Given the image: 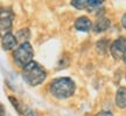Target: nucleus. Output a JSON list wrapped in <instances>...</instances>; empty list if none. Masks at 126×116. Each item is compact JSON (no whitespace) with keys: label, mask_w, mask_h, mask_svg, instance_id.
<instances>
[{"label":"nucleus","mask_w":126,"mask_h":116,"mask_svg":"<svg viewBox=\"0 0 126 116\" xmlns=\"http://www.w3.org/2000/svg\"><path fill=\"white\" fill-rule=\"evenodd\" d=\"M109 48V43H108V38H102L99 40V42H97L96 44V49L99 54H105L106 50Z\"/></svg>","instance_id":"9d476101"},{"label":"nucleus","mask_w":126,"mask_h":116,"mask_svg":"<svg viewBox=\"0 0 126 116\" xmlns=\"http://www.w3.org/2000/svg\"><path fill=\"white\" fill-rule=\"evenodd\" d=\"M33 56H34V50H33V46L28 42L21 43L13 52L14 62L16 63V65L21 66L22 69L26 65H28L29 63L33 62L32 60Z\"/></svg>","instance_id":"7ed1b4c3"},{"label":"nucleus","mask_w":126,"mask_h":116,"mask_svg":"<svg viewBox=\"0 0 126 116\" xmlns=\"http://www.w3.org/2000/svg\"><path fill=\"white\" fill-rule=\"evenodd\" d=\"M110 24H111V22H110V20L106 18H99L97 21H96V23H94V30L96 31V33H102V31H105L108 30L109 28H110Z\"/></svg>","instance_id":"1a4fd4ad"},{"label":"nucleus","mask_w":126,"mask_h":116,"mask_svg":"<svg viewBox=\"0 0 126 116\" xmlns=\"http://www.w3.org/2000/svg\"><path fill=\"white\" fill-rule=\"evenodd\" d=\"M70 4L77 9H85L89 7V0H71Z\"/></svg>","instance_id":"9b49d317"},{"label":"nucleus","mask_w":126,"mask_h":116,"mask_svg":"<svg viewBox=\"0 0 126 116\" xmlns=\"http://www.w3.org/2000/svg\"><path fill=\"white\" fill-rule=\"evenodd\" d=\"M4 114H5V112H4V106L1 104V116H4Z\"/></svg>","instance_id":"f3484780"},{"label":"nucleus","mask_w":126,"mask_h":116,"mask_svg":"<svg viewBox=\"0 0 126 116\" xmlns=\"http://www.w3.org/2000/svg\"><path fill=\"white\" fill-rule=\"evenodd\" d=\"M22 78L29 86H39L47 78V71L39 63L32 62L22 69Z\"/></svg>","instance_id":"f03ea898"},{"label":"nucleus","mask_w":126,"mask_h":116,"mask_svg":"<svg viewBox=\"0 0 126 116\" xmlns=\"http://www.w3.org/2000/svg\"><path fill=\"white\" fill-rule=\"evenodd\" d=\"M0 28L2 31L6 33H11V28H12V15H9V12H6L5 15L1 12V20H0Z\"/></svg>","instance_id":"6e6552de"},{"label":"nucleus","mask_w":126,"mask_h":116,"mask_svg":"<svg viewBox=\"0 0 126 116\" xmlns=\"http://www.w3.org/2000/svg\"><path fill=\"white\" fill-rule=\"evenodd\" d=\"M76 91V84L71 78L68 77H62L57 78L50 82L49 85V92L50 94L56 99L64 100L72 96Z\"/></svg>","instance_id":"f257e3e1"},{"label":"nucleus","mask_w":126,"mask_h":116,"mask_svg":"<svg viewBox=\"0 0 126 116\" xmlns=\"http://www.w3.org/2000/svg\"><path fill=\"white\" fill-rule=\"evenodd\" d=\"M103 2L102 0H89V7H99Z\"/></svg>","instance_id":"ddd939ff"},{"label":"nucleus","mask_w":126,"mask_h":116,"mask_svg":"<svg viewBox=\"0 0 126 116\" xmlns=\"http://www.w3.org/2000/svg\"><path fill=\"white\" fill-rule=\"evenodd\" d=\"M31 36V33H29V29H20V30L16 33V38L20 41H22V43L27 42V40Z\"/></svg>","instance_id":"f8f14e48"},{"label":"nucleus","mask_w":126,"mask_h":116,"mask_svg":"<svg viewBox=\"0 0 126 116\" xmlns=\"http://www.w3.org/2000/svg\"><path fill=\"white\" fill-rule=\"evenodd\" d=\"M116 106L118 108H126V88L125 87H119L117 89V93H116Z\"/></svg>","instance_id":"0eeeda50"},{"label":"nucleus","mask_w":126,"mask_h":116,"mask_svg":"<svg viewBox=\"0 0 126 116\" xmlns=\"http://www.w3.org/2000/svg\"><path fill=\"white\" fill-rule=\"evenodd\" d=\"M125 49H126V38L124 36L118 37L117 40H114L112 42V44L110 45V52H111V55L113 56L114 59L123 58Z\"/></svg>","instance_id":"20e7f679"},{"label":"nucleus","mask_w":126,"mask_h":116,"mask_svg":"<svg viewBox=\"0 0 126 116\" xmlns=\"http://www.w3.org/2000/svg\"><path fill=\"white\" fill-rule=\"evenodd\" d=\"M16 44H18V38L12 33H6L1 37V45L5 51H9V50L14 49Z\"/></svg>","instance_id":"39448f33"},{"label":"nucleus","mask_w":126,"mask_h":116,"mask_svg":"<svg viewBox=\"0 0 126 116\" xmlns=\"http://www.w3.org/2000/svg\"><path fill=\"white\" fill-rule=\"evenodd\" d=\"M75 28L78 31H83V33H88L91 30L92 28V22L88 16H79L76 19L75 21Z\"/></svg>","instance_id":"423d86ee"},{"label":"nucleus","mask_w":126,"mask_h":116,"mask_svg":"<svg viewBox=\"0 0 126 116\" xmlns=\"http://www.w3.org/2000/svg\"><path fill=\"white\" fill-rule=\"evenodd\" d=\"M123 62L124 63H126V49H125V51H124V55H123Z\"/></svg>","instance_id":"dca6fc26"},{"label":"nucleus","mask_w":126,"mask_h":116,"mask_svg":"<svg viewBox=\"0 0 126 116\" xmlns=\"http://www.w3.org/2000/svg\"><path fill=\"white\" fill-rule=\"evenodd\" d=\"M96 116H113L112 113L111 112H106V110H102V112H99L96 114Z\"/></svg>","instance_id":"4468645a"},{"label":"nucleus","mask_w":126,"mask_h":116,"mask_svg":"<svg viewBox=\"0 0 126 116\" xmlns=\"http://www.w3.org/2000/svg\"><path fill=\"white\" fill-rule=\"evenodd\" d=\"M120 23H122V26H123V28H125L126 29V13L124 14L122 16V20H120Z\"/></svg>","instance_id":"2eb2a0df"}]
</instances>
